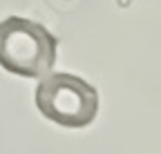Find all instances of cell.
Here are the masks:
<instances>
[{
  "label": "cell",
  "mask_w": 161,
  "mask_h": 154,
  "mask_svg": "<svg viewBox=\"0 0 161 154\" xmlns=\"http://www.w3.org/2000/svg\"><path fill=\"white\" fill-rule=\"evenodd\" d=\"M58 38L34 20L9 16L0 23V67L25 76L40 78L56 63Z\"/></svg>",
  "instance_id": "obj_1"
},
{
  "label": "cell",
  "mask_w": 161,
  "mask_h": 154,
  "mask_svg": "<svg viewBox=\"0 0 161 154\" xmlns=\"http://www.w3.org/2000/svg\"><path fill=\"white\" fill-rule=\"evenodd\" d=\"M36 87V107L63 127H87L98 112L96 89L74 74H45Z\"/></svg>",
  "instance_id": "obj_2"
}]
</instances>
